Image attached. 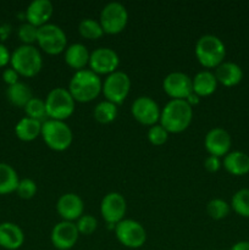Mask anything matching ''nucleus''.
Listing matches in <instances>:
<instances>
[{
	"instance_id": "obj_23",
	"label": "nucleus",
	"mask_w": 249,
	"mask_h": 250,
	"mask_svg": "<svg viewBox=\"0 0 249 250\" xmlns=\"http://www.w3.org/2000/svg\"><path fill=\"white\" fill-rule=\"evenodd\" d=\"M222 166L233 176H244L249 173V155L243 151H229L224 156Z\"/></svg>"
},
{
	"instance_id": "obj_33",
	"label": "nucleus",
	"mask_w": 249,
	"mask_h": 250,
	"mask_svg": "<svg viewBox=\"0 0 249 250\" xmlns=\"http://www.w3.org/2000/svg\"><path fill=\"white\" fill-rule=\"evenodd\" d=\"M76 227H77L80 234L83 236H90L94 233L95 229H98V221L93 215L83 214L80 219L76 221Z\"/></svg>"
},
{
	"instance_id": "obj_25",
	"label": "nucleus",
	"mask_w": 249,
	"mask_h": 250,
	"mask_svg": "<svg viewBox=\"0 0 249 250\" xmlns=\"http://www.w3.org/2000/svg\"><path fill=\"white\" fill-rule=\"evenodd\" d=\"M6 98L11 105L24 109L29 100L33 98V93L28 84L23 82H17L16 84L7 87Z\"/></svg>"
},
{
	"instance_id": "obj_36",
	"label": "nucleus",
	"mask_w": 249,
	"mask_h": 250,
	"mask_svg": "<svg viewBox=\"0 0 249 250\" xmlns=\"http://www.w3.org/2000/svg\"><path fill=\"white\" fill-rule=\"evenodd\" d=\"M204 167L208 172H217L221 168V159L217 158V156L209 155L204 160Z\"/></svg>"
},
{
	"instance_id": "obj_21",
	"label": "nucleus",
	"mask_w": 249,
	"mask_h": 250,
	"mask_svg": "<svg viewBox=\"0 0 249 250\" xmlns=\"http://www.w3.org/2000/svg\"><path fill=\"white\" fill-rule=\"evenodd\" d=\"M89 58L90 53L88 51L87 46L82 43L71 44L63 51L65 62L76 71L84 70L85 66L89 63Z\"/></svg>"
},
{
	"instance_id": "obj_19",
	"label": "nucleus",
	"mask_w": 249,
	"mask_h": 250,
	"mask_svg": "<svg viewBox=\"0 0 249 250\" xmlns=\"http://www.w3.org/2000/svg\"><path fill=\"white\" fill-rule=\"evenodd\" d=\"M24 243V233L14 222L0 224V247L6 250H17Z\"/></svg>"
},
{
	"instance_id": "obj_35",
	"label": "nucleus",
	"mask_w": 249,
	"mask_h": 250,
	"mask_svg": "<svg viewBox=\"0 0 249 250\" xmlns=\"http://www.w3.org/2000/svg\"><path fill=\"white\" fill-rule=\"evenodd\" d=\"M168 132L161 126L160 124H156L154 126L149 127L148 129V141L150 144L155 146H160L167 142Z\"/></svg>"
},
{
	"instance_id": "obj_8",
	"label": "nucleus",
	"mask_w": 249,
	"mask_h": 250,
	"mask_svg": "<svg viewBox=\"0 0 249 250\" xmlns=\"http://www.w3.org/2000/svg\"><path fill=\"white\" fill-rule=\"evenodd\" d=\"M131 90V78L124 71H115L106 76L103 82L102 93L105 100L120 105L124 102Z\"/></svg>"
},
{
	"instance_id": "obj_4",
	"label": "nucleus",
	"mask_w": 249,
	"mask_h": 250,
	"mask_svg": "<svg viewBox=\"0 0 249 250\" xmlns=\"http://www.w3.org/2000/svg\"><path fill=\"white\" fill-rule=\"evenodd\" d=\"M11 67L23 77H34L43 67L42 54L34 45H20L11 54Z\"/></svg>"
},
{
	"instance_id": "obj_6",
	"label": "nucleus",
	"mask_w": 249,
	"mask_h": 250,
	"mask_svg": "<svg viewBox=\"0 0 249 250\" xmlns=\"http://www.w3.org/2000/svg\"><path fill=\"white\" fill-rule=\"evenodd\" d=\"M42 138L46 146L55 151H63L70 148L73 134L65 121L48 119L42 124Z\"/></svg>"
},
{
	"instance_id": "obj_3",
	"label": "nucleus",
	"mask_w": 249,
	"mask_h": 250,
	"mask_svg": "<svg viewBox=\"0 0 249 250\" xmlns=\"http://www.w3.org/2000/svg\"><path fill=\"white\" fill-rule=\"evenodd\" d=\"M195 58L198 62L207 70L216 68L221 65L226 56V46L219 37L204 34L195 43Z\"/></svg>"
},
{
	"instance_id": "obj_34",
	"label": "nucleus",
	"mask_w": 249,
	"mask_h": 250,
	"mask_svg": "<svg viewBox=\"0 0 249 250\" xmlns=\"http://www.w3.org/2000/svg\"><path fill=\"white\" fill-rule=\"evenodd\" d=\"M37 190H38L37 183L33 180H31V178H22V180H20L19 186H17L16 193L21 199L29 200L37 194Z\"/></svg>"
},
{
	"instance_id": "obj_20",
	"label": "nucleus",
	"mask_w": 249,
	"mask_h": 250,
	"mask_svg": "<svg viewBox=\"0 0 249 250\" xmlns=\"http://www.w3.org/2000/svg\"><path fill=\"white\" fill-rule=\"evenodd\" d=\"M214 73L217 83H221L225 87H234L243 80V70L232 61H224L215 68Z\"/></svg>"
},
{
	"instance_id": "obj_18",
	"label": "nucleus",
	"mask_w": 249,
	"mask_h": 250,
	"mask_svg": "<svg viewBox=\"0 0 249 250\" xmlns=\"http://www.w3.org/2000/svg\"><path fill=\"white\" fill-rule=\"evenodd\" d=\"M53 12L54 6L50 0H33L26 9V20L28 23L39 28L49 23Z\"/></svg>"
},
{
	"instance_id": "obj_11",
	"label": "nucleus",
	"mask_w": 249,
	"mask_h": 250,
	"mask_svg": "<svg viewBox=\"0 0 249 250\" xmlns=\"http://www.w3.org/2000/svg\"><path fill=\"white\" fill-rule=\"evenodd\" d=\"M131 114L141 125L151 127L160 121L161 110L155 100L150 97L142 95L132 103Z\"/></svg>"
},
{
	"instance_id": "obj_38",
	"label": "nucleus",
	"mask_w": 249,
	"mask_h": 250,
	"mask_svg": "<svg viewBox=\"0 0 249 250\" xmlns=\"http://www.w3.org/2000/svg\"><path fill=\"white\" fill-rule=\"evenodd\" d=\"M10 60H11V53L4 44L0 43V68L10 63Z\"/></svg>"
},
{
	"instance_id": "obj_31",
	"label": "nucleus",
	"mask_w": 249,
	"mask_h": 250,
	"mask_svg": "<svg viewBox=\"0 0 249 250\" xmlns=\"http://www.w3.org/2000/svg\"><path fill=\"white\" fill-rule=\"evenodd\" d=\"M231 210V205L227 204L225 200L220 199V198H215L211 199L207 204V212L211 219L214 220H222L227 217Z\"/></svg>"
},
{
	"instance_id": "obj_26",
	"label": "nucleus",
	"mask_w": 249,
	"mask_h": 250,
	"mask_svg": "<svg viewBox=\"0 0 249 250\" xmlns=\"http://www.w3.org/2000/svg\"><path fill=\"white\" fill-rule=\"evenodd\" d=\"M20 178L16 170L6 163H0V195L16 192Z\"/></svg>"
},
{
	"instance_id": "obj_10",
	"label": "nucleus",
	"mask_w": 249,
	"mask_h": 250,
	"mask_svg": "<svg viewBox=\"0 0 249 250\" xmlns=\"http://www.w3.org/2000/svg\"><path fill=\"white\" fill-rule=\"evenodd\" d=\"M115 236L124 247L138 249L146 242V232L138 221L124 219L115 226Z\"/></svg>"
},
{
	"instance_id": "obj_24",
	"label": "nucleus",
	"mask_w": 249,
	"mask_h": 250,
	"mask_svg": "<svg viewBox=\"0 0 249 250\" xmlns=\"http://www.w3.org/2000/svg\"><path fill=\"white\" fill-rule=\"evenodd\" d=\"M42 124L37 120L23 117L15 126V134L22 142H32L38 138L42 133Z\"/></svg>"
},
{
	"instance_id": "obj_39",
	"label": "nucleus",
	"mask_w": 249,
	"mask_h": 250,
	"mask_svg": "<svg viewBox=\"0 0 249 250\" xmlns=\"http://www.w3.org/2000/svg\"><path fill=\"white\" fill-rule=\"evenodd\" d=\"M229 250H249V242L248 241H241L234 243Z\"/></svg>"
},
{
	"instance_id": "obj_29",
	"label": "nucleus",
	"mask_w": 249,
	"mask_h": 250,
	"mask_svg": "<svg viewBox=\"0 0 249 250\" xmlns=\"http://www.w3.org/2000/svg\"><path fill=\"white\" fill-rule=\"evenodd\" d=\"M231 208L237 215L249 219V188L237 190L231 199Z\"/></svg>"
},
{
	"instance_id": "obj_14",
	"label": "nucleus",
	"mask_w": 249,
	"mask_h": 250,
	"mask_svg": "<svg viewBox=\"0 0 249 250\" xmlns=\"http://www.w3.org/2000/svg\"><path fill=\"white\" fill-rule=\"evenodd\" d=\"M89 70L97 75H110L117 71L120 65V58L116 51L111 48H98L90 53Z\"/></svg>"
},
{
	"instance_id": "obj_17",
	"label": "nucleus",
	"mask_w": 249,
	"mask_h": 250,
	"mask_svg": "<svg viewBox=\"0 0 249 250\" xmlns=\"http://www.w3.org/2000/svg\"><path fill=\"white\" fill-rule=\"evenodd\" d=\"M56 211L62 221H77L84 214V203L76 193H65L56 202Z\"/></svg>"
},
{
	"instance_id": "obj_12",
	"label": "nucleus",
	"mask_w": 249,
	"mask_h": 250,
	"mask_svg": "<svg viewBox=\"0 0 249 250\" xmlns=\"http://www.w3.org/2000/svg\"><path fill=\"white\" fill-rule=\"evenodd\" d=\"M163 88L171 99L186 100L193 93L192 78L185 72L173 71L164 78Z\"/></svg>"
},
{
	"instance_id": "obj_13",
	"label": "nucleus",
	"mask_w": 249,
	"mask_h": 250,
	"mask_svg": "<svg viewBox=\"0 0 249 250\" xmlns=\"http://www.w3.org/2000/svg\"><path fill=\"white\" fill-rule=\"evenodd\" d=\"M127 211L126 199L117 192H110L103 198L100 203V214L109 225L116 226L119 222L124 220Z\"/></svg>"
},
{
	"instance_id": "obj_32",
	"label": "nucleus",
	"mask_w": 249,
	"mask_h": 250,
	"mask_svg": "<svg viewBox=\"0 0 249 250\" xmlns=\"http://www.w3.org/2000/svg\"><path fill=\"white\" fill-rule=\"evenodd\" d=\"M17 36H19L20 41L23 43V45H33L38 37V27L33 26L28 22H24L17 29Z\"/></svg>"
},
{
	"instance_id": "obj_15",
	"label": "nucleus",
	"mask_w": 249,
	"mask_h": 250,
	"mask_svg": "<svg viewBox=\"0 0 249 250\" xmlns=\"http://www.w3.org/2000/svg\"><path fill=\"white\" fill-rule=\"evenodd\" d=\"M80 237L75 222L61 221L53 227L50 233V242L58 250H70L76 246Z\"/></svg>"
},
{
	"instance_id": "obj_2",
	"label": "nucleus",
	"mask_w": 249,
	"mask_h": 250,
	"mask_svg": "<svg viewBox=\"0 0 249 250\" xmlns=\"http://www.w3.org/2000/svg\"><path fill=\"white\" fill-rule=\"evenodd\" d=\"M103 81L89 68L76 71L68 83V92L75 102L89 103L102 93Z\"/></svg>"
},
{
	"instance_id": "obj_37",
	"label": "nucleus",
	"mask_w": 249,
	"mask_h": 250,
	"mask_svg": "<svg viewBox=\"0 0 249 250\" xmlns=\"http://www.w3.org/2000/svg\"><path fill=\"white\" fill-rule=\"evenodd\" d=\"M19 78H20V75L12 67L5 68L4 72H2V81L6 83L7 87H10V85H14V84H16L17 82H20Z\"/></svg>"
},
{
	"instance_id": "obj_30",
	"label": "nucleus",
	"mask_w": 249,
	"mask_h": 250,
	"mask_svg": "<svg viewBox=\"0 0 249 250\" xmlns=\"http://www.w3.org/2000/svg\"><path fill=\"white\" fill-rule=\"evenodd\" d=\"M24 112H26L27 117L37 120V121L44 122L48 120V115H46L45 109V102H44L43 99H41V98H32L28 102V104L24 106Z\"/></svg>"
},
{
	"instance_id": "obj_9",
	"label": "nucleus",
	"mask_w": 249,
	"mask_h": 250,
	"mask_svg": "<svg viewBox=\"0 0 249 250\" xmlns=\"http://www.w3.org/2000/svg\"><path fill=\"white\" fill-rule=\"evenodd\" d=\"M100 24L106 34H119L126 28L128 22V12L126 6L119 1H111L100 11Z\"/></svg>"
},
{
	"instance_id": "obj_7",
	"label": "nucleus",
	"mask_w": 249,
	"mask_h": 250,
	"mask_svg": "<svg viewBox=\"0 0 249 250\" xmlns=\"http://www.w3.org/2000/svg\"><path fill=\"white\" fill-rule=\"evenodd\" d=\"M37 43L39 48L49 55H58L67 48V37L58 24L46 23L38 28Z\"/></svg>"
},
{
	"instance_id": "obj_27",
	"label": "nucleus",
	"mask_w": 249,
	"mask_h": 250,
	"mask_svg": "<svg viewBox=\"0 0 249 250\" xmlns=\"http://www.w3.org/2000/svg\"><path fill=\"white\" fill-rule=\"evenodd\" d=\"M93 116L99 124H111L117 117V105L111 102H107V100H103L95 105Z\"/></svg>"
},
{
	"instance_id": "obj_5",
	"label": "nucleus",
	"mask_w": 249,
	"mask_h": 250,
	"mask_svg": "<svg viewBox=\"0 0 249 250\" xmlns=\"http://www.w3.org/2000/svg\"><path fill=\"white\" fill-rule=\"evenodd\" d=\"M44 102L46 115L50 120L65 121L75 112L76 102L66 88L58 87L51 89Z\"/></svg>"
},
{
	"instance_id": "obj_28",
	"label": "nucleus",
	"mask_w": 249,
	"mask_h": 250,
	"mask_svg": "<svg viewBox=\"0 0 249 250\" xmlns=\"http://www.w3.org/2000/svg\"><path fill=\"white\" fill-rule=\"evenodd\" d=\"M78 32L83 38L90 39V41L102 38L104 34L100 22L95 21L94 19H83L78 24Z\"/></svg>"
},
{
	"instance_id": "obj_40",
	"label": "nucleus",
	"mask_w": 249,
	"mask_h": 250,
	"mask_svg": "<svg viewBox=\"0 0 249 250\" xmlns=\"http://www.w3.org/2000/svg\"><path fill=\"white\" fill-rule=\"evenodd\" d=\"M186 100H187V103H188V104H189L190 106L193 107V106H194V105L199 104V102H200V98L198 97L197 94H194V93H192V94H190L189 97H188L187 99H186Z\"/></svg>"
},
{
	"instance_id": "obj_16",
	"label": "nucleus",
	"mask_w": 249,
	"mask_h": 250,
	"mask_svg": "<svg viewBox=\"0 0 249 250\" xmlns=\"http://www.w3.org/2000/svg\"><path fill=\"white\" fill-rule=\"evenodd\" d=\"M232 146V138L228 132L221 127H215L210 129L204 138V146L209 155L226 156L229 153Z\"/></svg>"
},
{
	"instance_id": "obj_1",
	"label": "nucleus",
	"mask_w": 249,
	"mask_h": 250,
	"mask_svg": "<svg viewBox=\"0 0 249 250\" xmlns=\"http://www.w3.org/2000/svg\"><path fill=\"white\" fill-rule=\"evenodd\" d=\"M193 107L187 100L171 99L161 110L160 125L168 133H181L192 124Z\"/></svg>"
},
{
	"instance_id": "obj_22",
	"label": "nucleus",
	"mask_w": 249,
	"mask_h": 250,
	"mask_svg": "<svg viewBox=\"0 0 249 250\" xmlns=\"http://www.w3.org/2000/svg\"><path fill=\"white\" fill-rule=\"evenodd\" d=\"M193 93L199 98H205L215 93L217 88V80L215 73L210 70H202L192 78Z\"/></svg>"
}]
</instances>
